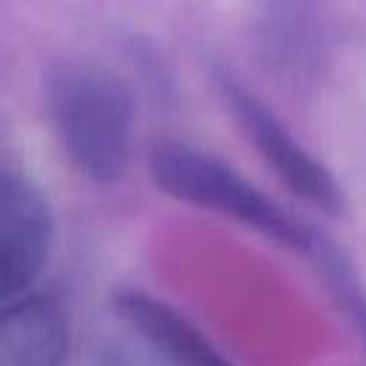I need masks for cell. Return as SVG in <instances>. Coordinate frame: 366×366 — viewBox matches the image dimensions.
<instances>
[{
    "instance_id": "obj_3",
    "label": "cell",
    "mask_w": 366,
    "mask_h": 366,
    "mask_svg": "<svg viewBox=\"0 0 366 366\" xmlns=\"http://www.w3.org/2000/svg\"><path fill=\"white\" fill-rule=\"evenodd\" d=\"M106 366H226L206 340L166 306L129 295L114 309V332L103 349Z\"/></svg>"
},
{
    "instance_id": "obj_2",
    "label": "cell",
    "mask_w": 366,
    "mask_h": 366,
    "mask_svg": "<svg viewBox=\"0 0 366 366\" xmlns=\"http://www.w3.org/2000/svg\"><path fill=\"white\" fill-rule=\"evenodd\" d=\"M152 172L157 186L180 200L232 214L274 237L297 240L289 217H283L260 192H254L243 177H237L214 157H206L186 146H160L152 154Z\"/></svg>"
},
{
    "instance_id": "obj_4",
    "label": "cell",
    "mask_w": 366,
    "mask_h": 366,
    "mask_svg": "<svg viewBox=\"0 0 366 366\" xmlns=\"http://www.w3.org/2000/svg\"><path fill=\"white\" fill-rule=\"evenodd\" d=\"M51 246V214L40 192L0 172V303L17 300L37 280Z\"/></svg>"
},
{
    "instance_id": "obj_6",
    "label": "cell",
    "mask_w": 366,
    "mask_h": 366,
    "mask_svg": "<svg viewBox=\"0 0 366 366\" xmlns=\"http://www.w3.org/2000/svg\"><path fill=\"white\" fill-rule=\"evenodd\" d=\"M69 346L63 309L49 297L0 303V366H60Z\"/></svg>"
},
{
    "instance_id": "obj_5",
    "label": "cell",
    "mask_w": 366,
    "mask_h": 366,
    "mask_svg": "<svg viewBox=\"0 0 366 366\" xmlns=\"http://www.w3.org/2000/svg\"><path fill=\"white\" fill-rule=\"evenodd\" d=\"M226 89L232 92L234 109L240 112V117L249 126L257 149L266 154V160L274 166V172L300 197H306V200H312L323 209H332L337 203V189H335V180L326 174V169L312 154H306L292 140V134L252 94H246L243 89H234V86H226Z\"/></svg>"
},
{
    "instance_id": "obj_1",
    "label": "cell",
    "mask_w": 366,
    "mask_h": 366,
    "mask_svg": "<svg viewBox=\"0 0 366 366\" xmlns=\"http://www.w3.org/2000/svg\"><path fill=\"white\" fill-rule=\"evenodd\" d=\"M49 112L71 163L92 180L123 172L132 143V100L94 66H66L49 80Z\"/></svg>"
}]
</instances>
